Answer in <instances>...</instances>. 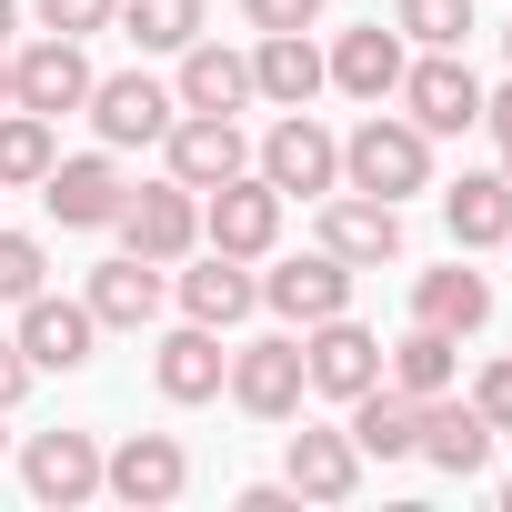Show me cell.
Segmentation results:
<instances>
[{"label": "cell", "mask_w": 512, "mask_h": 512, "mask_svg": "<svg viewBox=\"0 0 512 512\" xmlns=\"http://www.w3.org/2000/svg\"><path fill=\"white\" fill-rule=\"evenodd\" d=\"M502 51H512V21H502Z\"/></svg>", "instance_id": "cell-42"}, {"label": "cell", "mask_w": 512, "mask_h": 512, "mask_svg": "<svg viewBox=\"0 0 512 512\" xmlns=\"http://www.w3.org/2000/svg\"><path fill=\"white\" fill-rule=\"evenodd\" d=\"M502 251H512V241H502Z\"/></svg>", "instance_id": "cell-45"}, {"label": "cell", "mask_w": 512, "mask_h": 512, "mask_svg": "<svg viewBox=\"0 0 512 512\" xmlns=\"http://www.w3.org/2000/svg\"><path fill=\"white\" fill-rule=\"evenodd\" d=\"M21 482H31V502L71 512V502L101 492V442H91V432H31V442H21Z\"/></svg>", "instance_id": "cell-14"}, {"label": "cell", "mask_w": 512, "mask_h": 512, "mask_svg": "<svg viewBox=\"0 0 512 512\" xmlns=\"http://www.w3.org/2000/svg\"><path fill=\"white\" fill-rule=\"evenodd\" d=\"M482 131L512 151V81H502V91H482Z\"/></svg>", "instance_id": "cell-38"}, {"label": "cell", "mask_w": 512, "mask_h": 512, "mask_svg": "<svg viewBox=\"0 0 512 512\" xmlns=\"http://www.w3.org/2000/svg\"><path fill=\"white\" fill-rule=\"evenodd\" d=\"M0 452H11V432H0Z\"/></svg>", "instance_id": "cell-43"}, {"label": "cell", "mask_w": 512, "mask_h": 512, "mask_svg": "<svg viewBox=\"0 0 512 512\" xmlns=\"http://www.w3.org/2000/svg\"><path fill=\"white\" fill-rule=\"evenodd\" d=\"M31 292H51V251H41V231H0V302H31Z\"/></svg>", "instance_id": "cell-32"}, {"label": "cell", "mask_w": 512, "mask_h": 512, "mask_svg": "<svg viewBox=\"0 0 512 512\" xmlns=\"http://www.w3.org/2000/svg\"><path fill=\"white\" fill-rule=\"evenodd\" d=\"M241 512H302V492H292V482H251Z\"/></svg>", "instance_id": "cell-37"}, {"label": "cell", "mask_w": 512, "mask_h": 512, "mask_svg": "<svg viewBox=\"0 0 512 512\" xmlns=\"http://www.w3.org/2000/svg\"><path fill=\"white\" fill-rule=\"evenodd\" d=\"M412 322H432V332H452V342H462V332H482V322H492V282H482V272H462V262H452V272H412Z\"/></svg>", "instance_id": "cell-26"}, {"label": "cell", "mask_w": 512, "mask_h": 512, "mask_svg": "<svg viewBox=\"0 0 512 512\" xmlns=\"http://www.w3.org/2000/svg\"><path fill=\"white\" fill-rule=\"evenodd\" d=\"M81 101H91V61H81V41L41 31V41H21V51H11V111L61 121V111H81Z\"/></svg>", "instance_id": "cell-6"}, {"label": "cell", "mask_w": 512, "mask_h": 512, "mask_svg": "<svg viewBox=\"0 0 512 512\" xmlns=\"http://www.w3.org/2000/svg\"><path fill=\"white\" fill-rule=\"evenodd\" d=\"M151 382H161V402H211V392L231 382V352H221V332H211V322H181V332H161V352H151Z\"/></svg>", "instance_id": "cell-18"}, {"label": "cell", "mask_w": 512, "mask_h": 512, "mask_svg": "<svg viewBox=\"0 0 512 512\" xmlns=\"http://www.w3.org/2000/svg\"><path fill=\"white\" fill-rule=\"evenodd\" d=\"M121 251H141V262H191V251H201V191H181V181H141L131 201H121Z\"/></svg>", "instance_id": "cell-5"}, {"label": "cell", "mask_w": 512, "mask_h": 512, "mask_svg": "<svg viewBox=\"0 0 512 512\" xmlns=\"http://www.w3.org/2000/svg\"><path fill=\"white\" fill-rule=\"evenodd\" d=\"M81 302H91V322H101V332H141V322L161 312V262H141V251H111V262L91 272V292H81Z\"/></svg>", "instance_id": "cell-22"}, {"label": "cell", "mask_w": 512, "mask_h": 512, "mask_svg": "<svg viewBox=\"0 0 512 512\" xmlns=\"http://www.w3.org/2000/svg\"><path fill=\"white\" fill-rule=\"evenodd\" d=\"M121 201H131V181H121L111 151H81V161H51V171H41V211H51L61 231H111Z\"/></svg>", "instance_id": "cell-9"}, {"label": "cell", "mask_w": 512, "mask_h": 512, "mask_svg": "<svg viewBox=\"0 0 512 512\" xmlns=\"http://www.w3.org/2000/svg\"><path fill=\"white\" fill-rule=\"evenodd\" d=\"M472 412H482L492 432H512V352H492V362H482V382H472Z\"/></svg>", "instance_id": "cell-34"}, {"label": "cell", "mask_w": 512, "mask_h": 512, "mask_svg": "<svg viewBox=\"0 0 512 512\" xmlns=\"http://www.w3.org/2000/svg\"><path fill=\"white\" fill-rule=\"evenodd\" d=\"M322 251L352 272H382L402 262V201H372V191H322Z\"/></svg>", "instance_id": "cell-10"}, {"label": "cell", "mask_w": 512, "mask_h": 512, "mask_svg": "<svg viewBox=\"0 0 512 512\" xmlns=\"http://www.w3.org/2000/svg\"><path fill=\"white\" fill-rule=\"evenodd\" d=\"M0 111H11V51H0Z\"/></svg>", "instance_id": "cell-40"}, {"label": "cell", "mask_w": 512, "mask_h": 512, "mask_svg": "<svg viewBox=\"0 0 512 512\" xmlns=\"http://www.w3.org/2000/svg\"><path fill=\"white\" fill-rule=\"evenodd\" d=\"M61 161L41 111H0V191H41V171Z\"/></svg>", "instance_id": "cell-29"}, {"label": "cell", "mask_w": 512, "mask_h": 512, "mask_svg": "<svg viewBox=\"0 0 512 512\" xmlns=\"http://www.w3.org/2000/svg\"><path fill=\"white\" fill-rule=\"evenodd\" d=\"M502 181H512V151H502Z\"/></svg>", "instance_id": "cell-41"}, {"label": "cell", "mask_w": 512, "mask_h": 512, "mask_svg": "<svg viewBox=\"0 0 512 512\" xmlns=\"http://www.w3.org/2000/svg\"><path fill=\"white\" fill-rule=\"evenodd\" d=\"M402 61H412V41L382 31V21H362V31H342V41L322 51L332 91H352V101H392V91H402Z\"/></svg>", "instance_id": "cell-17"}, {"label": "cell", "mask_w": 512, "mask_h": 512, "mask_svg": "<svg viewBox=\"0 0 512 512\" xmlns=\"http://www.w3.org/2000/svg\"><path fill=\"white\" fill-rule=\"evenodd\" d=\"M81 111H91V131H101L111 151H141V141H161V131L181 121V101H171L151 71H111V81H91Z\"/></svg>", "instance_id": "cell-11"}, {"label": "cell", "mask_w": 512, "mask_h": 512, "mask_svg": "<svg viewBox=\"0 0 512 512\" xmlns=\"http://www.w3.org/2000/svg\"><path fill=\"white\" fill-rule=\"evenodd\" d=\"M402 121H422L432 141H452V131H482V81H472V61L462 51H422V61H402Z\"/></svg>", "instance_id": "cell-3"}, {"label": "cell", "mask_w": 512, "mask_h": 512, "mask_svg": "<svg viewBox=\"0 0 512 512\" xmlns=\"http://www.w3.org/2000/svg\"><path fill=\"white\" fill-rule=\"evenodd\" d=\"M302 372H312V392L352 402V392H372V382H382V342H372L352 312H332V322H312V332H302Z\"/></svg>", "instance_id": "cell-13"}, {"label": "cell", "mask_w": 512, "mask_h": 512, "mask_svg": "<svg viewBox=\"0 0 512 512\" xmlns=\"http://www.w3.org/2000/svg\"><path fill=\"white\" fill-rule=\"evenodd\" d=\"M392 31H402V41H422V51H462L472 0H392Z\"/></svg>", "instance_id": "cell-31"}, {"label": "cell", "mask_w": 512, "mask_h": 512, "mask_svg": "<svg viewBox=\"0 0 512 512\" xmlns=\"http://www.w3.org/2000/svg\"><path fill=\"white\" fill-rule=\"evenodd\" d=\"M262 181H272L282 201H292V191H302V201H322V191H342V141H332L312 111H282V121H272V141H262Z\"/></svg>", "instance_id": "cell-8"}, {"label": "cell", "mask_w": 512, "mask_h": 512, "mask_svg": "<svg viewBox=\"0 0 512 512\" xmlns=\"http://www.w3.org/2000/svg\"><path fill=\"white\" fill-rule=\"evenodd\" d=\"M181 482H191V452H181L171 432H131L121 452H101V492H121L131 512H161V502H181Z\"/></svg>", "instance_id": "cell-12"}, {"label": "cell", "mask_w": 512, "mask_h": 512, "mask_svg": "<svg viewBox=\"0 0 512 512\" xmlns=\"http://www.w3.org/2000/svg\"><path fill=\"white\" fill-rule=\"evenodd\" d=\"M41 372H31V352L21 342H0V412H21V392H31Z\"/></svg>", "instance_id": "cell-36"}, {"label": "cell", "mask_w": 512, "mask_h": 512, "mask_svg": "<svg viewBox=\"0 0 512 512\" xmlns=\"http://www.w3.org/2000/svg\"><path fill=\"white\" fill-rule=\"evenodd\" d=\"M11 31H21V11H11V0H0V51H11Z\"/></svg>", "instance_id": "cell-39"}, {"label": "cell", "mask_w": 512, "mask_h": 512, "mask_svg": "<svg viewBox=\"0 0 512 512\" xmlns=\"http://www.w3.org/2000/svg\"><path fill=\"white\" fill-rule=\"evenodd\" d=\"M452 372H462V342H452V332H432V322H412V332L392 342V362H382V382H392V392H412V402H442V392H452Z\"/></svg>", "instance_id": "cell-28"}, {"label": "cell", "mask_w": 512, "mask_h": 512, "mask_svg": "<svg viewBox=\"0 0 512 512\" xmlns=\"http://www.w3.org/2000/svg\"><path fill=\"white\" fill-rule=\"evenodd\" d=\"M322 81H332V71H322L312 31H262V51H251V101H272V111H312Z\"/></svg>", "instance_id": "cell-19"}, {"label": "cell", "mask_w": 512, "mask_h": 512, "mask_svg": "<svg viewBox=\"0 0 512 512\" xmlns=\"http://www.w3.org/2000/svg\"><path fill=\"white\" fill-rule=\"evenodd\" d=\"M171 61H181V81H171L181 111H241V101H251V51L191 41V51H171Z\"/></svg>", "instance_id": "cell-24"}, {"label": "cell", "mask_w": 512, "mask_h": 512, "mask_svg": "<svg viewBox=\"0 0 512 512\" xmlns=\"http://www.w3.org/2000/svg\"><path fill=\"white\" fill-rule=\"evenodd\" d=\"M111 31H131L141 51H191L201 41V0H121Z\"/></svg>", "instance_id": "cell-30"}, {"label": "cell", "mask_w": 512, "mask_h": 512, "mask_svg": "<svg viewBox=\"0 0 512 512\" xmlns=\"http://www.w3.org/2000/svg\"><path fill=\"white\" fill-rule=\"evenodd\" d=\"M241 11H251V31H312L322 0H241Z\"/></svg>", "instance_id": "cell-35"}, {"label": "cell", "mask_w": 512, "mask_h": 512, "mask_svg": "<svg viewBox=\"0 0 512 512\" xmlns=\"http://www.w3.org/2000/svg\"><path fill=\"white\" fill-rule=\"evenodd\" d=\"M502 502H512V482H502Z\"/></svg>", "instance_id": "cell-44"}, {"label": "cell", "mask_w": 512, "mask_h": 512, "mask_svg": "<svg viewBox=\"0 0 512 512\" xmlns=\"http://www.w3.org/2000/svg\"><path fill=\"white\" fill-rule=\"evenodd\" d=\"M282 482L302 492V502H352L362 492V452H352V432H292V452H282Z\"/></svg>", "instance_id": "cell-21"}, {"label": "cell", "mask_w": 512, "mask_h": 512, "mask_svg": "<svg viewBox=\"0 0 512 512\" xmlns=\"http://www.w3.org/2000/svg\"><path fill=\"white\" fill-rule=\"evenodd\" d=\"M201 241L231 251V262H272V241H282V191L262 171H231L221 191H201Z\"/></svg>", "instance_id": "cell-2"}, {"label": "cell", "mask_w": 512, "mask_h": 512, "mask_svg": "<svg viewBox=\"0 0 512 512\" xmlns=\"http://www.w3.org/2000/svg\"><path fill=\"white\" fill-rule=\"evenodd\" d=\"M342 191H372V201H412V191H432V131L372 101V121L342 141Z\"/></svg>", "instance_id": "cell-1"}, {"label": "cell", "mask_w": 512, "mask_h": 512, "mask_svg": "<svg viewBox=\"0 0 512 512\" xmlns=\"http://www.w3.org/2000/svg\"><path fill=\"white\" fill-rule=\"evenodd\" d=\"M251 422H292L312 402V372H302V332H272V342H241L231 352V382H221Z\"/></svg>", "instance_id": "cell-4"}, {"label": "cell", "mask_w": 512, "mask_h": 512, "mask_svg": "<svg viewBox=\"0 0 512 512\" xmlns=\"http://www.w3.org/2000/svg\"><path fill=\"white\" fill-rule=\"evenodd\" d=\"M442 221H452L462 251H502V241H512V181H502V171H462V181L442 191Z\"/></svg>", "instance_id": "cell-25"}, {"label": "cell", "mask_w": 512, "mask_h": 512, "mask_svg": "<svg viewBox=\"0 0 512 512\" xmlns=\"http://www.w3.org/2000/svg\"><path fill=\"white\" fill-rule=\"evenodd\" d=\"M262 302H272V312H282L292 332H312V322L352 312V262H332V251H302V262L262 272Z\"/></svg>", "instance_id": "cell-15"}, {"label": "cell", "mask_w": 512, "mask_h": 512, "mask_svg": "<svg viewBox=\"0 0 512 512\" xmlns=\"http://www.w3.org/2000/svg\"><path fill=\"white\" fill-rule=\"evenodd\" d=\"M11 342L31 352V372H81V362H91V342H101V322H91V302L31 292V302H21V332H11Z\"/></svg>", "instance_id": "cell-16"}, {"label": "cell", "mask_w": 512, "mask_h": 512, "mask_svg": "<svg viewBox=\"0 0 512 512\" xmlns=\"http://www.w3.org/2000/svg\"><path fill=\"white\" fill-rule=\"evenodd\" d=\"M111 21H121V0H41V31H61V41H91Z\"/></svg>", "instance_id": "cell-33"}, {"label": "cell", "mask_w": 512, "mask_h": 512, "mask_svg": "<svg viewBox=\"0 0 512 512\" xmlns=\"http://www.w3.org/2000/svg\"><path fill=\"white\" fill-rule=\"evenodd\" d=\"M412 452H422L432 472L472 482V472L492 462V422H482L472 402H452V392H442V402H422V432H412Z\"/></svg>", "instance_id": "cell-20"}, {"label": "cell", "mask_w": 512, "mask_h": 512, "mask_svg": "<svg viewBox=\"0 0 512 512\" xmlns=\"http://www.w3.org/2000/svg\"><path fill=\"white\" fill-rule=\"evenodd\" d=\"M161 161H171L181 191H221L231 171H251V141H241L231 111H181V121L161 131Z\"/></svg>", "instance_id": "cell-7"}, {"label": "cell", "mask_w": 512, "mask_h": 512, "mask_svg": "<svg viewBox=\"0 0 512 512\" xmlns=\"http://www.w3.org/2000/svg\"><path fill=\"white\" fill-rule=\"evenodd\" d=\"M342 432H352V452H362V462H402V452H412V432H422V402H412V392H392V382H372V392H352V422H342Z\"/></svg>", "instance_id": "cell-27"}, {"label": "cell", "mask_w": 512, "mask_h": 512, "mask_svg": "<svg viewBox=\"0 0 512 512\" xmlns=\"http://www.w3.org/2000/svg\"><path fill=\"white\" fill-rule=\"evenodd\" d=\"M251 302H262V282H251V262H231V251H201V262L181 272V322H211V332H231Z\"/></svg>", "instance_id": "cell-23"}]
</instances>
